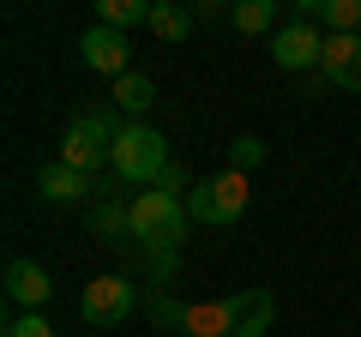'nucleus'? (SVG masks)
<instances>
[{
    "label": "nucleus",
    "mask_w": 361,
    "mask_h": 337,
    "mask_svg": "<svg viewBox=\"0 0 361 337\" xmlns=\"http://www.w3.org/2000/svg\"><path fill=\"white\" fill-rule=\"evenodd\" d=\"M121 175V181L145 187V181H163L169 168V139L157 127H145V121H127V127L115 133V163H109Z\"/></svg>",
    "instance_id": "f257e3e1"
},
{
    "label": "nucleus",
    "mask_w": 361,
    "mask_h": 337,
    "mask_svg": "<svg viewBox=\"0 0 361 337\" xmlns=\"http://www.w3.org/2000/svg\"><path fill=\"white\" fill-rule=\"evenodd\" d=\"M127 229L139 235V241H151V247H175L180 241V229H187V205H180L175 193H139L127 205Z\"/></svg>",
    "instance_id": "f03ea898"
},
{
    "label": "nucleus",
    "mask_w": 361,
    "mask_h": 337,
    "mask_svg": "<svg viewBox=\"0 0 361 337\" xmlns=\"http://www.w3.org/2000/svg\"><path fill=\"white\" fill-rule=\"evenodd\" d=\"M115 133H121V127H115L109 115H78L73 127H66V139H61V163L78 168V175L115 163Z\"/></svg>",
    "instance_id": "7ed1b4c3"
},
{
    "label": "nucleus",
    "mask_w": 361,
    "mask_h": 337,
    "mask_svg": "<svg viewBox=\"0 0 361 337\" xmlns=\"http://www.w3.org/2000/svg\"><path fill=\"white\" fill-rule=\"evenodd\" d=\"M247 211V175H235V168H223V175H211V181L187 187V217L193 223H235Z\"/></svg>",
    "instance_id": "20e7f679"
},
{
    "label": "nucleus",
    "mask_w": 361,
    "mask_h": 337,
    "mask_svg": "<svg viewBox=\"0 0 361 337\" xmlns=\"http://www.w3.org/2000/svg\"><path fill=\"white\" fill-rule=\"evenodd\" d=\"M133 301H139V289H133L127 277H97V283H85V295H78V319L85 325H121L133 313Z\"/></svg>",
    "instance_id": "39448f33"
},
{
    "label": "nucleus",
    "mask_w": 361,
    "mask_h": 337,
    "mask_svg": "<svg viewBox=\"0 0 361 337\" xmlns=\"http://www.w3.org/2000/svg\"><path fill=\"white\" fill-rule=\"evenodd\" d=\"M78 54H85V66H97V73H109V78H127L133 73V37H127V30L90 25L85 37H78Z\"/></svg>",
    "instance_id": "423d86ee"
},
{
    "label": "nucleus",
    "mask_w": 361,
    "mask_h": 337,
    "mask_svg": "<svg viewBox=\"0 0 361 337\" xmlns=\"http://www.w3.org/2000/svg\"><path fill=\"white\" fill-rule=\"evenodd\" d=\"M271 61L283 66V73H307V66L325 61V37L307 25V18H295V25H283L277 37H271Z\"/></svg>",
    "instance_id": "0eeeda50"
},
{
    "label": "nucleus",
    "mask_w": 361,
    "mask_h": 337,
    "mask_svg": "<svg viewBox=\"0 0 361 337\" xmlns=\"http://www.w3.org/2000/svg\"><path fill=\"white\" fill-rule=\"evenodd\" d=\"M6 295H13V307L42 313V307H49V295H54V277L42 271L37 259H13V265H6Z\"/></svg>",
    "instance_id": "6e6552de"
},
{
    "label": "nucleus",
    "mask_w": 361,
    "mask_h": 337,
    "mask_svg": "<svg viewBox=\"0 0 361 337\" xmlns=\"http://www.w3.org/2000/svg\"><path fill=\"white\" fill-rule=\"evenodd\" d=\"M277 319V301L265 289H235L229 295V337H265Z\"/></svg>",
    "instance_id": "1a4fd4ad"
},
{
    "label": "nucleus",
    "mask_w": 361,
    "mask_h": 337,
    "mask_svg": "<svg viewBox=\"0 0 361 337\" xmlns=\"http://www.w3.org/2000/svg\"><path fill=\"white\" fill-rule=\"evenodd\" d=\"M325 78L337 91H361V30L355 37H325Z\"/></svg>",
    "instance_id": "9d476101"
},
{
    "label": "nucleus",
    "mask_w": 361,
    "mask_h": 337,
    "mask_svg": "<svg viewBox=\"0 0 361 337\" xmlns=\"http://www.w3.org/2000/svg\"><path fill=\"white\" fill-rule=\"evenodd\" d=\"M37 193L54 199V205H73V199L90 193V175H78V168H66V163H49V168L37 175Z\"/></svg>",
    "instance_id": "9b49d317"
},
{
    "label": "nucleus",
    "mask_w": 361,
    "mask_h": 337,
    "mask_svg": "<svg viewBox=\"0 0 361 337\" xmlns=\"http://www.w3.org/2000/svg\"><path fill=\"white\" fill-rule=\"evenodd\" d=\"M180 325L193 337H229V295L223 301H199V307H180Z\"/></svg>",
    "instance_id": "f8f14e48"
},
{
    "label": "nucleus",
    "mask_w": 361,
    "mask_h": 337,
    "mask_svg": "<svg viewBox=\"0 0 361 337\" xmlns=\"http://www.w3.org/2000/svg\"><path fill=\"white\" fill-rule=\"evenodd\" d=\"M151 6H157V0H97V25L139 30V25H151Z\"/></svg>",
    "instance_id": "ddd939ff"
},
{
    "label": "nucleus",
    "mask_w": 361,
    "mask_h": 337,
    "mask_svg": "<svg viewBox=\"0 0 361 337\" xmlns=\"http://www.w3.org/2000/svg\"><path fill=\"white\" fill-rule=\"evenodd\" d=\"M151 30H157L163 42H187L193 13H187V6H175V0H157V6H151Z\"/></svg>",
    "instance_id": "4468645a"
},
{
    "label": "nucleus",
    "mask_w": 361,
    "mask_h": 337,
    "mask_svg": "<svg viewBox=\"0 0 361 337\" xmlns=\"http://www.w3.org/2000/svg\"><path fill=\"white\" fill-rule=\"evenodd\" d=\"M115 103L127 109V115H145V109L157 103V85L145 73H127V78H115Z\"/></svg>",
    "instance_id": "2eb2a0df"
},
{
    "label": "nucleus",
    "mask_w": 361,
    "mask_h": 337,
    "mask_svg": "<svg viewBox=\"0 0 361 337\" xmlns=\"http://www.w3.org/2000/svg\"><path fill=\"white\" fill-rule=\"evenodd\" d=\"M271 18H277V0H241L229 13V25L241 30V37H259V30H271Z\"/></svg>",
    "instance_id": "dca6fc26"
},
{
    "label": "nucleus",
    "mask_w": 361,
    "mask_h": 337,
    "mask_svg": "<svg viewBox=\"0 0 361 337\" xmlns=\"http://www.w3.org/2000/svg\"><path fill=\"white\" fill-rule=\"evenodd\" d=\"M361 30V0H325V37H355Z\"/></svg>",
    "instance_id": "f3484780"
},
{
    "label": "nucleus",
    "mask_w": 361,
    "mask_h": 337,
    "mask_svg": "<svg viewBox=\"0 0 361 337\" xmlns=\"http://www.w3.org/2000/svg\"><path fill=\"white\" fill-rule=\"evenodd\" d=\"M259 163H265V145H259L253 133H241V139L229 145V168H235V175H253Z\"/></svg>",
    "instance_id": "a211bd4d"
},
{
    "label": "nucleus",
    "mask_w": 361,
    "mask_h": 337,
    "mask_svg": "<svg viewBox=\"0 0 361 337\" xmlns=\"http://www.w3.org/2000/svg\"><path fill=\"white\" fill-rule=\"evenodd\" d=\"M6 337H54V331H49V319H42V313H25V319L6 325Z\"/></svg>",
    "instance_id": "6ab92c4d"
},
{
    "label": "nucleus",
    "mask_w": 361,
    "mask_h": 337,
    "mask_svg": "<svg viewBox=\"0 0 361 337\" xmlns=\"http://www.w3.org/2000/svg\"><path fill=\"white\" fill-rule=\"evenodd\" d=\"M157 187H163V193H175V199H180V187H187V175H180V168H163V181H157Z\"/></svg>",
    "instance_id": "aec40b11"
}]
</instances>
